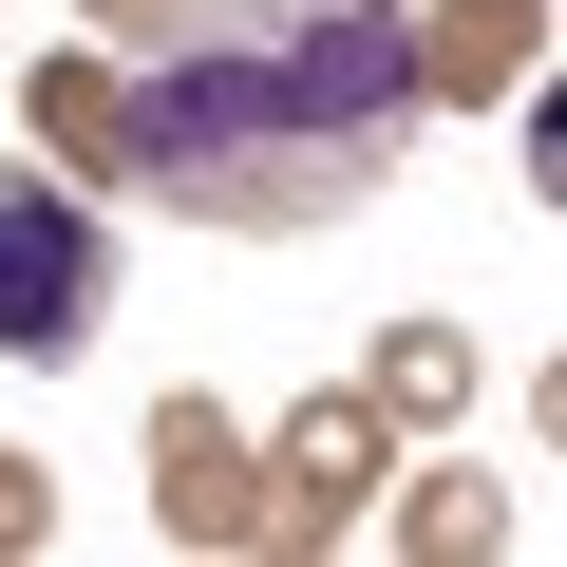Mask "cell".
<instances>
[{
	"label": "cell",
	"mask_w": 567,
	"mask_h": 567,
	"mask_svg": "<svg viewBox=\"0 0 567 567\" xmlns=\"http://www.w3.org/2000/svg\"><path fill=\"white\" fill-rule=\"evenodd\" d=\"M416 152V58L379 0H189L171 58L133 76V189L189 227H341Z\"/></svg>",
	"instance_id": "obj_1"
},
{
	"label": "cell",
	"mask_w": 567,
	"mask_h": 567,
	"mask_svg": "<svg viewBox=\"0 0 567 567\" xmlns=\"http://www.w3.org/2000/svg\"><path fill=\"white\" fill-rule=\"evenodd\" d=\"M114 303V227L76 171H0V360H76Z\"/></svg>",
	"instance_id": "obj_2"
},
{
	"label": "cell",
	"mask_w": 567,
	"mask_h": 567,
	"mask_svg": "<svg viewBox=\"0 0 567 567\" xmlns=\"http://www.w3.org/2000/svg\"><path fill=\"white\" fill-rule=\"evenodd\" d=\"M379 473H398V416H379V398H303V416H284V454H265L246 548H341Z\"/></svg>",
	"instance_id": "obj_3"
},
{
	"label": "cell",
	"mask_w": 567,
	"mask_h": 567,
	"mask_svg": "<svg viewBox=\"0 0 567 567\" xmlns=\"http://www.w3.org/2000/svg\"><path fill=\"white\" fill-rule=\"evenodd\" d=\"M246 511H265V454L208 398H152V529L171 548H246Z\"/></svg>",
	"instance_id": "obj_4"
},
{
	"label": "cell",
	"mask_w": 567,
	"mask_h": 567,
	"mask_svg": "<svg viewBox=\"0 0 567 567\" xmlns=\"http://www.w3.org/2000/svg\"><path fill=\"white\" fill-rule=\"evenodd\" d=\"M398 58H416V114H492L548 58V0H435V20H398Z\"/></svg>",
	"instance_id": "obj_5"
},
{
	"label": "cell",
	"mask_w": 567,
	"mask_h": 567,
	"mask_svg": "<svg viewBox=\"0 0 567 567\" xmlns=\"http://www.w3.org/2000/svg\"><path fill=\"white\" fill-rule=\"evenodd\" d=\"M20 152H58L76 189H133V76L114 58H39L20 76Z\"/></svg>",
	"instance_id": "obj_6"
},
{
	"label": "cell",
	"mask_w": 567,
	"mask_h": 567,
	"mask_svg": "<svg viewBox=\"0 0 567 567\" xmlns=\"http://www.w3.org/2000/svg\"><path fill=\"white\" fill-rule=\"evenodd\" d=\"M360 398H379V416H473V398H492V360H473V322H398Z\"/></svg>",
	"instance_id": "obj_7"
},
{
	"label": "cell",
	"mask_w": 567,
	"mask_h": 567,
	"mask_svg": "<svg viewBox=\"0 0 567 567\" xmlns=\"http://www.w3.org/2000/svg\"><path fill=\"white\" fill-rule=\"evenodd\" d=\"M398 529H416L435 567H473V548H511V492H492V473H435V492H416Z\"/></svg>",
	"instance_id": "obj_8"
},
{
	"label": "cell",
	"mask_w": 567,
	"mask_h": 567,
	"mask_svg": "<svg viewBox=\"0 0 567 567\" xmlns=\"http://www.w3.org/2000/svg\"><path fill=\"white\" fill-rule=\"evenodd\" d=\"M0 548H58V473H20V454H0Z\"/></svg>",
	"instance_id": "obj_9"
},
{
	"label": "cell",
	"mask_w": 567,
	"mask_h": 567,
	"mask_svg": "<svg viewBox=\"0 0 567 567\" xmlns=\"http://www.w3.org/2000/svg\"><path fill=\"white\" fill-rule=\"evenodd\" d=\"M95 20H133V39H171V20H189V0H95Z\"/></svg>",
	"instance_id": "obj_10"
}]
</instances>
